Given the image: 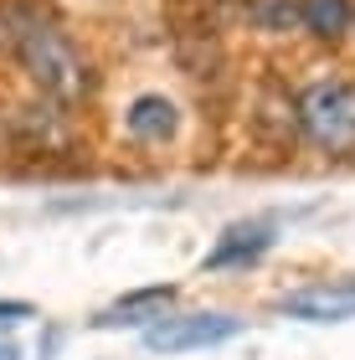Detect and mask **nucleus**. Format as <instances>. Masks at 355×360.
Masks as SVG:
<instances>
[{
  "instance_id": "8",
  "label": "nucleus",
  "mask_w": 355,
  "mask_h": 360,
  "mask_svg": "<svg viewBox=\"0 0 355 360\" xmlns=\"http://www.w3.org/2000/svg\"><path fill=\"white\" fill-rule=\"evenodd\" d=\"M273 226L268 221H237L217 237V248L201 257V273H247L273 252Z\"/></svg>"
},
{
  "instance_id": "4",
  "label": "nucleus",
  "mask_w": 355,
  "mask_h": 360,
  "mask_svg": "<svg viewBox=\"0 0 355 360\" xmlns=\"http://www.w3.org/2000/svg\"><path fill=\"white\" fill-rule=\"evenodd\" d=\"M247 330V319L227 314V309H196V314H170L144 330V350L155 355H186V350H212V345H227Z\"/></svg>"
},
{
  "instance_id": "1",
  "label": "nucleus",
  "mask_w": 355,
  "mask_h": 360,
  "mask_svg": "<svg viewBox=\"0 0 355 360\" xmlns=\"http://www.w3.org/2000/svg\"><path fill=\"white\" fill-rule=\"evenodd\" d=\"M11 62L26 77V88L67 113L93 108V98L103 93V68L57 15L52 0H11Z\"/></svg>"
},
{
  "instance_id": "7",
  "label": "nucleus",
  "mask_w": 355,
  "mask_h": 360,
  "mask_svg": "<svg viewBox=\"0 0 355 360\" xmlns=\"http://www.w3.org/2000/svg\"><path fill=\"white\" fill-rule=\"evenodd\" d=\"M252 139L268 144V150H304V134H299V103H294V88L283 83H263L252 93Z\"/></svg>"
},
{
  "instance_id": "10",
  "label": "nucleus",
  "mask_w": 355,
  "mask_h": 360,
  "mask_svg": "<svg viewBox=\"0 0 355 360\" xmlns=\"http://www.w3.org/2000/svg\"><path fill=\"white\" fill-rule=\"evenodd\" d=\"M304 11V41L319 52H340L355 31V0H299Z\"/></svg>"
},
{
  "instance_id": "3",
  "label": "nucleus",
  "mask_w": 355,
  "mask_h": 360,
  "mask_svg": "<svg viewBox=\"0 0 355 360\" xmlns=\"http://www.w3.org/2000/svg\"><path fill=\"white\" fill-rule=\"evenodd\" d=\"M77 150H83L77 113L46 103L37 93L0 108V155L26 160V165H46V160H72Z\"/></svg>"
},
{
  "instance_id": "9",
  "label": "nucleus",
  "mask_w": 355,
  "mask_h": 360,
  "mask_svg": "<svg viewBox=\"0 0 355 360\" xmlns=\"http://www.w3.org/2000/svg\"><path fill=\"white\" fill-rule=\"evenodd\" d=\"M175 299H181L175 283H144V288L119 293L93 324H98V330H150V324H160L175 309Z\"/></svg>"
},
{
  "instance_id": "15",
  "label": "nucleus",
  "mask_w": 355,
  "mask_h": 360,
  "mask_svg": "<svg viewBox=\"0 0 355 360\" xmlns=\"http://www.w3.org/2000/svg\"><path fill=\"white\" fill-rule=\"evenodd\" d=\"M350 41H355V31H350Z\"/></svg>"
},
{
  "instance_id": "13",
  "label": "nucleus",
  "mask_w": 355,
  "mask_h": 360,
  "mask_svg": "<svg viewBox=\"0 0 355 360\" xmlns=\"http://www.w3.org/2000/svg\"><path fill=\"white\" fill-rule=\"evenodd\" d=\"M11 31H15V21H11V0H0V57H11Z\"/></svg>"
},
{
  "instance_id": "2",
  "label": "nucleus",
  "mask_w": 355,
  "mask_h": 360,
  "mask_svg": "<svg viewBox=\"0 0 355 360\" xmlns=\"http://www.w3.org/2000/svg\"><path fill=\"white\" fill-rule=\"evenodd\" d=\"M299 103V134L304 150L330 160V165H355V77L319 72L294 88Z\"/></svg>"
},
{
  "instance_id": "14",
  "label": "nucleus",
  "mask_w": 355,
  "mask_h": 360,
  "mask_svg": "<svg viewBox=\"0 0 355 360\" xmlns=\"http://www.w3.org/2000/svg\"><path fill=\"white\" fill-rule=\"evenodd\" d=\"M0 360H21V345H15V340H0Z\"/></svg>"
},
{
  "instance_id": "11",
  "label": "nucleus",
  "mask_w": 355,
  "mask_h": 360,
  "mask_svg": "<svg viewBox=\"0 0 355 360\" xmlns=\"http://www.w3.org/2000/svg\"><path fill=\"white\" fill-rule=\"evenodd\" d=\"M242 26L263 41H304V11L299 0H237Z\"/></svg>"
},
{
  "instance_id": "5",
  "label": "nucleus",
  "mask_w": 355,
  "mask_h": 360,
  "mask_svg": "<svg viewBox=\"0 0 355 360\" xmlns=\"http://www.w3.org/2000/svg\"><path fill=\"white\" fill-rule=\"evenodd\" d=\"M181 129H186V108H181V98H170L165 88H139V93H129L124 98V108H119V134L134 144V150H170L175 139H181Z\"/></svg>"
},
{
  "instance_id": "12",
  "label": "nucleus",
  "mask_w": 355,
  "mask_h": 360,
  "mask_svg": "<svg viewBox=\"0 0 355 360\" xmlns=\"http://www.w3.org/2000/svg\"><path fill=\"white\" fill-rule=\"evenodd\" d=\"M26 319H37V309L26 299H0V335H11L15 324H26Z\"/></svg>"
},
{
  "instance_id": "6",
  "label": "nucleus",
  "mask_w": 355,
  "mask_h": 360,
  "mask_svg": "<svg viewBox=\"0 0 355 360\" xmlns=\"http://www.w3.org/2000/svg\"><path fill=\"white\" fill-rule=\"evenodd\" d=\"M278 314L304 319V324H340V319H355V273H345V278H314V283L283 293V299H278Z\"/></svg>"
}]
</instances>
